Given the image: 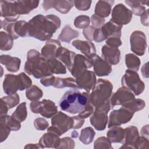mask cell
Returning a JSON list of instances; mask_svg holds the SVG:
<instances>
[{"mask_svg":"<svg viewBox=\"0 0 149 149\" xmlns=\"http://www.w3.org/2000/svg\"><path fill=\"white\" fill-rule=\"evenodd\" d=\"M61 24L59 17L54 15H36L27 23L28 36L40 41H47L60 27Z\"/></svg>","mask_w":149,"mask_h":149,"instance_id":"6da1fadb","label":"cell"},{"mask_svg":"<svg viewBox=\"0 0 149 149\" xmlns=\"http://www.w3.org/2000/svg\"><path fill=\"white\" fill-rule=\"evenodd\" d=\"M39 1H1V16L8 22H15L20 15L29 14L38 7Z\"/></svg>","mask_w":149,"mask_h":149,"instance_id":"7a4b0ae2","label":"cell"},{"mask_svg":"<svg viewBox=\"0 0 149 149\" xmlns=\"http://www.w3.org/2000/svg\"><path fill=\"white\" fill-rule=\"evenodd\" d=\"M90 104L89 93L77 90L67 91L59 102L62 111L72 114L81 113Z\"/></svg>","mask_w":149,"mask_h":149,"instance_id":"3957f363","label":"cell"},{"mask_svg":"<svg viewBox=\"0 0 149 149\" xmlns=\"http://www.w3.org/2000/svg\"><path fill=\"white\" fill-rule=\"evenodd\" d=\"M24 71L36 79L52 74L47 61L40 52L34 49H30L27 54V61L24 65Z\"/></svg>","mask_w":149,"mask_h":149,"instance_id":"277c9868","label":"cell"},{"mask_svg":"<svg viewBox=\"0 0 149 149\" xmlns=\"http://www.w3.org/2000/svg\"><path fill=\"white\" fill-rule=\"evenodd\" d=\"M113 90L112 84L107 80L99 79L90 94V102L97 108L109 100Z\"/></svg>","mask_w":149,"mask_h":149,"instance_id":"5b68a950","label":"cell"},{"mask_svg":"<svg viewBox=\"0 0 149 149\" xmlns=\"http://www.w3.org/2000/svg\"><path fill=\"white\" fill-rule=\"evenodd\" d=\"M32 84L30 78L24 73L18 75L6 74L3 81V88L8 95L16 93L18 90L23 91L29 88Z\"/></svg>","mask_w":149,"mask_h":149,"instance_id":"8992f818","label":"cell"},{"mask_svg":"<svg viewBox=\"0 0 149 149\" xmlns=\"http://www.w3.org/2000/svg\"><path fill=\"white\" fill-rule=\"evenodd\" d=\"M52 126L48 129V131L52 132L58 136H61L70 129H73L74 121L72 117H70L62 112H58L51 119Z\"/></svg>","mask_w":149,"mask_h":149,"instance_id":"52a82bcc","label":"cell"},{"mask_svg":"<svg viewBox=\"0 0 149 149\" xmlns=\"http://www.w3.org/2000/svg\"><path fill=\"white\" fill-rule=\"evenodd\" d=\"M122 27V25L110 20L100 28L95 29L93 35V40L97 42H100L110 37L120 38Z\"/></svg>","mask_w":149,"mask_h":149,"instance_id":"ba28073f","label":"cell"},{"mask_svg":"<svg viewBox=\"0 0 149 149\" xmlns=\"http://www.w3.org/2000/svg\"><path fill=\"white\" fill-rule=\"evenodd\" d=\"M122 85L129 89L134 95L141 94L144 88L145 85L140 79L137 72L129 69L126 70L121 79Z\"/></svg>","mask_w":149,"mask_h":149,"instance_id":"9c48e42d","label":"cell"},{"mask_svg":"<svg viewBox=\"0 0 149 149\" xmlns=\"http://www.w3.org/2000/svg\"><path fill=\"white\" fill-rule=\"evenodd\" d=\"M111 105L109 100L99 108H95L94 112L91 114L90 120L94 127L98 130H104L107 126L108 118V113L111 109Z\"/></svg>","mask_w":149,"mask_h":149,"instance_id":"30bf717a","label":"cell"},{"mask_svg":"<svg viewBox=\"0 0 149 149\" xmlns=\"http://www.w3.org/2000/svg\"><path fill=\"white\" fill-rule=\"evenodd\" d=\"M28 22L25 20H19L15 22H8L5 20H1V27L3 28L13 40L19 37H24L28 36Z\"/></svg>","mask_w":149,"mask_h":149,"instance_id":"8fae6325","label":"cell"},{"mask_svg":"<svg viewBox=\"0 0 149 149\" xmlns=\"http://www.w3.org/2000/svg\"><path fill=\"white\" fill-rule=\"evenodd\" d=\"M134 113V112L125 107H122L119 109L112 111L109 115L108 127L110 128L113 126H120L127 123L132 119Z\"/></svg>","mask_w":149,"mask_h":149,"instance_id":"7c38bea8","label":"cell"},{"mask_svg":"<svg viewBox=\"0 0 149 149\" xmlns=\"http://www.w3.org/2000/svg\"><path fill=\"white\" fill-rule=\"evenodd\" d=\"M135 99L134 94L127 88L122 86L113 93L110 99L111 107L116 105L124 106Z\"/></svg>","mask_w":149,"mask_h":149,"instance_id":"4fadbf2b","label":"cell"},{"mask_svg":"<svg viewBox=\"0 0 149 149\" xmlns=\"http://www.w3.org/2000/svg\"><path fill=\"white\" fill-rule=\"evenodd\" d=\"M131 50L136 55L142 56L144 54L147 44L145 34L140 30L134 31L130 37Z\"/></svg>","mask_w":149,"mask_h":149,"instance_id":"5bb4252c","label":"cell"},{"mask_svg":"<svg viewBox=\"0 0 149 149\" xmlns=\"http://www.w3.org/2000/svg\"><path fill=\"white\" fill-rule=\"evenodd\" d=\"M133 13L122 3L117 4L112 10L111 20L122 26L128 24L132 20Z\"/></svg>","mask_w":149,"mask_h":149,"instance_id":"9a60e30c","label":"cell"},{"mask_svg":"<svg viewBox=\"0 0 149 149\" xmlns=\"http://www.w3.org/2000/svg\"><path fill=\"white\" fill-rule=\"evenodd\" d=\"M92 66L93 61L91 58H88L81 54H76L70 72L73 77H76Z\"/></svg>","mask_w":149,"mask_h":149,"instance_id":"2e32d148","label":"cell"},{"mask_svg":"<svg viewBox=\"0 0 149 149\" xmlns=\"http://www.w3.org/2000/svg\"><path fill=\"white\" fill-rule=\"evenodd\" d=\"M76 82L78 88L84 89L90 93L97 82L95 74L93 71L87 70L76 77Z\"/></svg>","mask_w":149,"mask_h":149,"instance_id":"e0dca14e","label":"cell"},{"mask_svg":"<svg viewBox=\"0 0 149 149\" xmlns=\"http://www.w3.org/2000/svg\"><path fill=\"white\" fill-rule=\"evenodd\" d=\"M125 130L124 139L120 148H137V145L140 139L138 129L134 126L127 127Z\"/></svg>","mask_w":149,"mask_h":149,"instance_id":"ac0fdd59","label":"cell"},{"mask_svg":"<svg viewBox=\"0 0 149 149\" xmlns=\"http://www.w3.org/2000/svg\"><path fill=\"white\" fill-rule=\"evenodd\" d=\"M74 5V1H44L42 3L45 11L54 8L62 14L68 13Z\"/></svg>","mask_w":149,"mask_h":149,"instance_id":"d6986e66","label":"cell"},{"mask_svg":"<svg viewBox=\"0 0 149 149\" xmlns=\"http://www.w3.org/2000/svg\"><path fill=\"white\" fill-rule=\"evenodd\" d=\"M94 73L98 76H108L112 71L110 64L101 58L100 56L95 55L91 58Z\"/></svg>","mask_w":149,"mask_h":149,"instance_id":"ffe728a7","label":"cell"},{"mask_svg":"<svg viewBox=\"0 0 149 149\" xmlns=\"http://www.w3.org/2000/svg\"><path fill=\"white\" fill-rule=\"evenodd\" d=\"M61 47V44L58 40H48L41 48V55L46 60L56 58L58 49Z\"/></svg>","mask_w":149,"mask_h":149,"instance_id":"44dd1931","label":"cell"},{"mask_svg":"<svg viewBox=\"0 0 149 149\" xmlns=\"http://www.w3.org/2000/svg\"><path fill=\"white\" fill-rule=\"evenodd\" d=\"M101 54L106 62L110 65H116L120 61V52L118 48L104 45L101 49Z\"/></svg>","mask_w":149,"mask_h":149,"instance_id":"7402d4cb","label":"cell"},{"mask_svg":"<svg viewBox=\"0 0 149 149\" xmlns=\"http://www.w3.org/2000/svg\"><path fill=\"white\" fill-rule=\"evenodd\" d=\"M72 45L87 58H91L96 55V49L94 44L90 41L76 40L72 42Z\"/></svg>","mask_w":149,"mask_h":149,"instance_id":"603a6c76","label":"cell"},{"mask_svg":"<svg viewBox=\"0 0 149 149\" xmlns=\"http://www.w3.org/2000/svg\"><path fill=\"white\" fill-rule=\"evenodd\" d=\"M76 55V54L74 52L61 47L58 49L56 58L64 64L70 72Z\"/></svg>","mask_w":149,"mask_h":149,"instance_id":"cb8c5ba5","label":"cell"},{"mask_svg":"<svg viewBox=\"0 0 149 149\" xmlns=\"http://www.w3.org/2000/svg\"><path fill=\"white\" fill-rule=\"evenodd\" d=\"M59 136L57 134L48 131L47 133L43 134L39 140V145L42 148H55L57 147L60 141Z\"/></svg>","mask_w":149,"mask_h":149,"instance_id":"d4e9b609","label":"cell"},{"mask_svg":"<svg viewBox=\"0 0 149 149\" xmlns=\"http://www.w3.org/2000/svg\"><path fill=\"white\" fill-rule=\"evenodd\" d=\"M58 112V108L55 104L50 100H43L41 101L38 113L45 118H50Z\"/></svg>","mask_w":149,"mask_h":149,"instance_id":"484cf974","label":"cell"},{"mask_svg":"<svg viewBox=\"0 0 149 149\" xmlns=\"http://www.w3.org/2000/svg\"><path fill=\"white\" fill-rule=\"evenodd\" d=\"M0 62L5 65L7 70L11 72H16L20 68L21 61L17 57L9 55H2L0 56Z\"/></svg>","mask_w":149,"mask_h":149,"instance_id":"4316f807","label":"cell"},{"mask_svg":"<svg viewBox=\"0 0 149 149\" xmlns=\"http://www.w3.org/2000/svg\"><path fill=\"white\" fill-rule=\"evenodd\" d=\"M114 2V1H98L95 7V15L102 18L109 16Z\"/></svg>","mask_w":149,"mask_h":149,"instance_id":"83f0119b","label":"cell"},{"mask_svg":"<svg viewBox=\"0 0 149 149\" xmlns=\"http://www.w3.org/2000/svg\"><path fill=\"white\" fill-rule=\"evenodd\" d=\"M107 139L111 143H122L125 136V130L119 126H113L107 133Z\"/></svg>","mask_w":149,"mask_h":149,"instance_id":"f1b7e54d","label":"cell"},{"mask_svg":"<svg viewBox=\"0 0 149 149\" xmlns=\"http://www.w3.org/2000/svg\"><path fill=\"white\" fill-rule=\"evenodd\" d=\"M79 36V31L73 29L69 25H66L62 30L61 33L58 36V40L63 42L69 43L72 40L78 37Z\"/></svg>","mask_w":149,"mask_h":149,"instance_id":"f546056e","label":"cell"},{"mask_svg":"<svg viewBox=\"0 0 149 149\" xmlns=\"http://www.w3.org/2000/svg\"><path fill=\"white\" fill-rule=\"evenodd\" d=\"M125 3H127L131 8L132 12L135 15L141 16V14L146 10L144 5L148 6L149 1H125Z\"/></svg>","mask_w":149,"mask_h":149,"instance_id":"4dcf8cb0","label":"cell"},{"mask_svg":"<svg viewBox=\"0 0 149 149\" xmlns=\"http://www.w3.org/2000/svg\"><path fill=\"white\" fill-rule=\"evenodd\" d=\"M50 72L52 74L66 73V66L58 59L53 58L47 60Z\"/></svg>","mask_w":149,"mask_h":149,"instance_id":"1f68e13d","label":"cell"},{"mask_svg":"<svg viewBox=\"0 0 149 149\" xmlns=\"http://www.w3.org/2000/svg\"><path fill=\"white\" fill-rule=\"evenodd\" d=\"M53 86L57 88H62L64 87H70L73 88H78L76 80L72 77L61 78L56 77Z\"/></svg>","mask_w":149,"mask_h":149,"instance_id":"d6a6232c","label":"cell"},{"mask_svg":"<svg viewBox=\"0 0 149 149\" xmlns=\"http://www.w3.org/2000/svg\"><path fill=\"white\" fill-rule=\"evenodd\" d=\"M125 63L129 70L137 72L139 69L141 62L139 57L134 54H127L125 55Z\"/></svg>","mask_w":149,"mask_h":149,"instance_id":"836d02e7","label":"cell"},{"mask_svg":"<svg viewBox=\"0 0 149 149\" xmlns=\"http://www.w3.org/2000/svg\"><path fill=\"white\" fill-rule=\"evenodd\" d=\"M43 95L42 91L37 86L33 85L26 90V96L31 101L40 100Z\"/></svg>","mask_w":149,"mask_h":149,"instance_id":"e575fe53","label":"cell"},{"mask_svg":"<svg viewBox=\"0 0 149 149\" xmlns=\"http://www.w3.org/2000/svg\"><path fill=\"white\" fill-rule=\"evenodd\" d=\"M95 133L91 127H87L81 130L79 140L84 144H90L94 138Z\"/></svg>","mask_w":149,"mask_h":149,"instance_id":"d590c367","label":"cell"},{"mask_svg":"<svg viewBox=\"0 0 149 149\" xmlns=\"http://www.w3.org/2000/svg\"><path fill=\"white\" fill-rule=\"evenodd\" d=\"M13 38L7 33L0 32V48L2 51H9L13 44Z\"/></svg>","mask_w":149,"mask_h":149,"instance_id":"8d00e7d4","label":"cell"},{"mask_svg":"<svg viewBox=\"0 0 149 149\" xmlns=\"http://www.w3.org/2000/svg\"><path fill=\"white\" fill-rule=\"evenodd\" d=\"M11 116L20 122H23L27 116L26 103L23 102L20 104Z\"/></svg>","mask_w":149,"mask_h":149,"instance_id":"74e56055","label":"cell"},{"mask_svg":"<svg viewBox=\"0 0 149 149\" xmlns=\"http://www.w3.org/2000/svg\"><path fill=\"white\" fill-rule=\"evenodd\" d=\"M0 122L6 123L9 127L11 131H17L21 127L20 122L13 118L12 116L7 115L1 116Z\"/></svg>","mask_w":149,"mask_h":149,"instance_id":"f35d334b","label":"cell"},{"mask_svg":"<svg viewBox=\"0 0 149 149\" xmlns=\"http://www.w3.org/2000/svg\"><path fill=\"white\" fill-rule=\"evenodd\" d=\"M145 105H146V104L144 101H143L141 99L135 98L132 102L122 107H125L129 109L133 112L135 113L137 111L143 109L145 107Z\"/></svg>","mask_w":149,"mask_h":149,"instance_id":"ab89813d","label":"cell"},{"mask_svg":"<svg viewBox=\"0 0 149 149\" xmlns=\"http://www.w3.org/2000/svg\"><path fill=\"white\" fill-rule=\"evenodd\" d=\"M1 100L4 101L9 109H11L16 106L20 101L19 95L17 93L3 97L1 98Z\"/></svg>","mask_w":149,"mask_h":149,"instance_id":"60d3db41","label":"cell"},{"mask_svg":"<svg viewBox=\"0 0 149 149\" xmlns=\"http://www.w3.org/2000/svg\"><path fill=\"white\" fill-rule=\"evenodd\" d=\"M90 22V17L86 15H80L76 17L74 20V25L78 29H84L89 26Z\"/></svg>","mask_w":149,"mask_h":149,"instance_id":"b9f144b4","label":"cell"},{"mask_svg":"<svg viewBox=\"0 0 149 149\" xmlns=\"http://www.w3.org/2000/svg\"><path fill=\"white\" fill-rule=\"evenodd\" d=\"M94 148H112L111 143L105 137H100L96 139L94 144Z\"/></svg>","mask_w":149,"mask_h":149,"instance_id":"7bdbcfd3","label":"cell"},{"mask_svg":"<svg viewBox=\"0 0 149 149\" xmlns=\"http://www.w3.org/2000/svg\"><path fill=\"white\" fill-rule=\"evenodd\" d=\"M74 146L75 143L73 140L70 137H66L60 139L57 148H73Z\"/></svg>","mask_w":149,"mask_h":149,"instance_id":"ee69618b","label":"cell"},{"mask_svg":"<svg viewBox=\"0 0 149 149\" xmlns=\"http://www.w3.org/2000/svg\"><path fill=\"white\" fill-rule=\"evenodd\" d=\"M11 130L9 127L4 122H0V141L1 143L5 140L8 137Z\"/></svg>","mask_w":149,"mask_h":149,"instance_id":"f6af8a7d","label":"cell"},{"mask_svg":"<svg viewBox=\"0 0 149 149\" xmlns=\"http://www.w3.org/2000/svg\"><path fill=\"white\" fill-rule=\"evenodd\" d=\"M92 1L87 0L74 1L75 7L80 10H87L91 6Z\"/></svg>","mask_w":149,"mask_h":149,"instance_id":"bcb514c9","label":"cell"},{"mask_svg":"<svg viewBox=\"0 0 149 149\" xmlns=\"http://www.w3.org/2000/svg\"><path fill=\"white\" fill-rule=\"evenodd\" d=\"M34 125L38 130H44L49 126L48 122L42 118H37L34 121Z\"/></svg>","mask_w":149,"mask_h":149,"instance_id":"7dc6e473","label":"cell"},{"mask_svg":"<svg viewBox=\"0 0 149 149\" xmlns=\"http://www.w3.org/2000/svg\"><path fill=\"white\" fill-rule=\"evenodd\" d=\"M91 21L92 26L95 29H98L102 27L105 24V20L104 18L101 17L94 14L91 16Z\"/></svg>","mask_w":149,"mask_h":149,"instance_id":"c3c4849f","label":"cell"},{"mask_svg":"<svg viewBox=\"0 0 149 149\" xmlns=\"http://www.w3.org/2000/svg\"><path fill=\"white\" fill-rule=\"evenodd\" d=\"M106 44L109 47L118 48L122 45V41L120 37H110L106 40Z\"/></svg>","mask_w":149,"mask_h":149,"instance_id":"681fc988","label":"cell"},{"mask_svg":"<svg viewBox=\"0 0 149 149\" xmlns=\"http://www.w3.org/2000/svg\"><path fill=\"white\" fill-rule=\"evenodd\" d=\"M55 77L53 74L44 76L41 78L40 82L45 87H48L50 86H53L55 80Z\"/></svg>","mask_w":149,"mask_h":149,"instance_id":"f907efd6","label":"cell"},{"mask_svg":"<svg viewBox=\"0 0 149 149\" xmlns=\"http://www.w3.org/2000/svg\"><path fill=\"white\" fill-rule=\"evenodd\" d=\"M95 28L93 26H88L83 30V34L85 37V38L88 40V41H93V35Z\"/></svg>","mask_w":149,"mask_h":149,"instance_id":"816d5d0a","label":"cell"},{"mask_svg":"<svg viewBox=\"0 0 149 149\" xmlns=\"http://www.w3.org/2000/svg\"><path fill=\"white\" fill-rule=\"evenodd\" d=\"M72 118H73V121H74L73 129H79L82 126V125L84 123V119H83V118L79 117L78 115L72 116Z\"/></svg>","mask_w":149,"mask_h":149,"instance_id":"f5cc1de1","label":"cell"},{"mask_svg":"<svg viewBox=\"0 0 149 149\" xmlns=\"http://www.w3.org/2000/svg\"><path fill=\"white\" fill-rule=\"evenodd\" d=\"M40 104H41V101H31V102L30 103V109L33 113H38Z\"/></svg>","mask_w":149,"mask_h":149,"instance_id":"db71d44e","label":"cell"},{"mask_svg":"<svg viewBox=\"0 0 149 149\" xmlns=\"http://www.w3.org/2000/svg\"><path fill=\"white\" fill-rule=\"evenodd\" d=\"M141 22L146 26L149 25L148 22V9H146V10L141 15Z\"/></svg>","mask_w":149,"mask_h":149,"instance_id":"11a10c76","label":"cell"},{"mask_svg":"<svg viewBox=\"0 0 149 149\" xmlns=\"http://www.w3.org/2000/svg\"><path fill=\"white\" fill-rule=\"evenodd\" d=\"M8 107L6 105V104L3 101L1 100V106H0V113H1V116L5 115L7 114L8 111Z\"/></svg>","mask_w":149,"mask_h":149,"instance_id":"9f6ffc18","label":"cell"},{"mask_svg":"<svg viewBox=\"0 0 149 149\" xmlns=\"http://www.w3.org/2000/svg\"><path fill=\"white\" fill-rule=\"evenodd\" d=\"M141 137L148 139V125H146L144 126L141 129Z\"/></svg>","mask_w":149,"mask_h":149,"instance_id":"6f0895ef","label":"cell"},{"mask_svg":"<svg viewBox=\"0 0 149 149\" xmlns=\"http://www.w3.org/2000/svg\"><path fill=\"white\" fill-rule=\"evenodd\" d=\"M39 144H29L24 147V148H40Z\"/></svg>","mask_w":149,"mask_h":149,"instance_id":"680465c9","label":"cell"},{"mask_svg":"<svg viewBox=\"0 0 149 149\" xmlns=\"http://www.w3.org/2000/svg\"><path fill=\"white\" fill-rule=\"evenodd\" d=\"M77 136H78V133L76 130H74L72 133V137L73 138H76Z\"/></svg>","mask_w":149,"mask_h":149,"instance_id":"91938a15","label":"cell"}]
</instances>
